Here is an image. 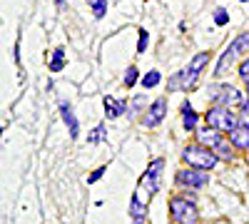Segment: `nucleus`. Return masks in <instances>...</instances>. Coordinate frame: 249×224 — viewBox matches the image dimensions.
<instances>
[{
	"label": "nucleus",
	"instance_id": "obj_1",
	"mask_svg": "<svg viewBox=\"0 0 249 224\" xmlns=\"http://www.w3.org/2000/svg\"><path fill=\"white\" fill-rule=\"evenodd\" d=\"M182 159H184L190 167H197V170H204V172H210L217 162H219L217 152H214L212 147L199 145V142H195V145H187V147L182 150Z\"/></svg>",
	"mask_w": 249,
	"mask_h": 224
},
{
	"label": "nucleus",
	"instance_id": "obj_2",
	"mask_svg": "<svg viewBox=\"0 0 249 224\" xmlns=\"http://www.w3.org/2000/svg\"><path fill=\"white\" fill-rule=\"evenodd\" d=\"M204 122H207V127H212L217 132H232L239 127V120L232 112V107H219V105H212L204 112Z\"/></svg>",
	"mask_w": 249,
	"mask_h": 224
},
{
	"label": "nucleus",
	"instance_id": "obj_3",
	"mask_svg": "<svg viewBox=\"0 0 249 224\" xmlns=\"http://www.w3.org/2000/svg\"><path fill=\"white\" fill-rule=\"evenodd\" d=\"M170 219L175 224H197L199 222V212L197 205L190 197H172L170 199Z\"/></svg>",
	"mask_w": 249,
	"mask_h": 224
},
{
	"label": "nucleus",
	"instance_id": "obj_4",
	"mask_svg": "<svg viewBox=\"0 0 249 224\" xmlns=\"http://www.w3.org/2000/svg\"><path fill=\"white\" fill-rule=\"evenodd\" d=\"M244 50H249V33H242L239 37H234V40H232V45L222 52L219 63H217V68H214V75H217V77H222L227 70L232 68V63L237 60V55H239V52H244Z\"/></svg>",
	"mask_w": 249,
	"mask_h": 224
},
{
	"label": "nucleus",
	"instance_id": "obj_5",
	"mask_svg": "<svg viewBox=\"0 0 249 224\" xmlns=\"http://www.w3.org/2000/svg\"><path fill=\"white\" fill-rule=\"evenodd\" d=\"M162 170H164V159H162V157L152 159L150 167H147V172H144L142 179H140V190L147 192L150 197H155V194L160 192V187H162Z\"/></svg>",
	"mask_w": 249,
	"mask_h": 224
},
{
	"label": "nucleus",
	"instance_id": "obj_6",
	"mask_svg": "<svg viewBox=\"0 0 249 224\" xmlns=\"http://www.w3.org/2000/svg\"><path fill=\"white\" fill-rule=\"evenodd\" d=\"M210 63V52H197L192 60H190V65H187L182 70V90L184 92H190L195 85H197V80H199V72L204 70V65Z\"/></svg>",
	"mask_w": 249,
	"mask_h": 224
},
{
	"label": "nucleus",
	"instance_id": "obj_7",
	"mask_svg": "<svg viewBox=\"0 0 249 224\" xmlns=\"http://www.w3.org/2000/svg\"><path fill=\"white\" fill-rule=\"evenodd\" d=\"M175 182L179 187H190V190H202L210 185V174L204 170H197V167H190V170H179L175 174Z\"/></svg>",
	"mask_w": 249,
	"mask_h": 224
},
{
	"label": "nucleus",
	"instance_id": "obj_8",
	"mask_svg": "<svg viewBox=\"0 0 249 224\" xmlns=\"http://www.w3.org/2000/svg\"><path fill=\"white\" fill-rule=\"evenodd\" d=\"M242 100H244V95L234 85H219L212 92V105H219V107H237V105H242Z\"/></svg>",
	"mask_w": 249,
	"mask_h": 224
},
{
	"label": "nucleus",
	"instance_id": "obj_9",
	"mask_svg": "<svg viewBox=\"0 0 249 224\" xmlns=\"http://www.w3.org/2000/svg\"><path fill=\"white\" fill-rule=\"evenodd\" d=\"M167 115V97H157L155 103L144 110V117H142V125L144 127H157L160 122Z\"/></svg>",
	"mask_w": 249,
	"mask_h": 224
},
{
	"label": "nucleus",
	"instance_id": "obj_10",
	"mask_svg": "<svg viewBox=\"0 0 249 224\" xmlns=\"http://www.w3.org/2000/svg\"><path fill=\"white\" fill-rule=\"evenodd\" d=\"M147 222V205L142 202V190L137 187V192L130 199V224H144Z\"/></svg>",
	"mask_w": 249,
	"mask_h": 224
},
{
	"label": "nucleus",
	"instance_id": "obj_11",
	"mask_svg": "<svg viewBox=\"0 0 249 224\" xmlns=\"http://www.w3.org/2000/svg\"><path fill=\"white\" fill-rule=\"evenodd\" d=\"M230 142H232V147L244 152L249 150V122H239V127L230 132Z\"/></svg>",
	"mask_w": 249,
	"mask_h": 224
},
{
	"label": "nucleus",
	"instance_id": "obj_12",
	"mask_svg": "<svg viewBox=\"0 0 249 224\" xmlns=\"http://www.w3.org/2000/svg\"><path fill=\"white\" fill-rule=\"evenodd\" d=\"M102 105H105V117L107 120H117L120 115L127 112V105H124V100H115V97H105L102 100Z\"/></svg>",
	"mask_w": 249,
	"mask_h": 224
},
{
	"label": "nucleus",
	"instance_id": "obj_13",
	"mask_svg": "<svg viewBox=\"0 0 249 224\" xmlns=\"http://www.w3.org/2000/svg\"><path fill=\"white\" fill-rule=\"evenodd\" d=\"M182 125H184L187 132H197V130H199V115L192 110L190 103L182 105Z\"/></svg>",
	"mask_w": 249,
	"mask_h": 224
},
{
	"label": "nucleus",
	"instance_id": "obj_14",
	"mask_svg": "<svg viewBox=\"0 0 249 224\" xmlns=\"http://www.w3.org/2000/svg\"><path fill=\"white\" fill-rule=\"evenodd\" d=\"M222 139H224V137H222L217 130H212V127L197 130V142H199V145H204V147H212V150H214Z\"/></svg>",
	"mask_w": 249,
	"mask_h": 224
},
{
	"label": "nucleus",
	"instance_id": "obj_15",
	"mask_svg": "<svg viewBox=\"0 0 249 224\" xmlns=\"http://www.w3.org/2000/svg\"><path fill=\"white\" fill-rule=\"evenodd\" d=\"M60 115H62V120H65V125H68V130H70V137L75 139V137L80 135V125H77V117H75L72 107H70L68 103H62V105H60Z\"/></svg>",
	"mask_w": 249,
	"mask_h": 224
},
{
	"label": "nucleus",
	"instance_id": "obj_16",
	"mask_svg": "<svg viewBox=\"0 0 249 224\" xmlns=\"http://www.w3.org/2000/svg\"><path fill=\"white\" fill-rule=\"evenodd\" d=\"M234 147H232V142H227V139H222L219 145L214 147V152H217V157L219 159H224V162H232L234 159V152H232Z\"/></svg>",
	"mask_w": 249,
	"mask_h": 224
},
{
	"label": "nucleus",
	"instance_id": "obj_17",
	"mask_svg": "<svg viewBox=\"0 0 249 224\" xmlns=\"http://www.w3.org/2000/svg\"><path fill=\"white\" fill-rule=\"evenodd\" d=\"M62 68H65V50L57 48L53 50V60H50V72H60Z\"/></svg>",
	"mask_w": 249,
	"mask_h": 224
},
{
	"label": "nucleus",
	"instance_id": "obj_18",
	"mask_svg": "<svg viewBox=\"0 0 249 224\" xmlns=\"http://www.w3.org/2000/svg\"><path fill=\"white\" fill-rule=\"evenodd\" d=\"M107 139V132H105V125H97L90 135H88V142L90 145H100V142H105Z\"/></svg>",
	"mask_w": 249,
	"mask_h": 224
},
{
	"label": "nucleus",
	"instance_id": "obj_19",
	"mask_svg": "<svg viewBox=\"0 0 249 224\" xmlns=\"http://www.w3.org/2000/svg\"><path fill=\"white\" fill-rule=\"evenodd\" d=\"M88 3H90V10H92V15L97 20L107 13V0H88Z\"/></svg>",
	"mask_w": 249,
	"mask_h": 224
},
{
	"label": "nucleus",
	"instance_id": "obj_20",
	"mask_svg": "<svg viewBox=\"0 0 249 224\" xmlns=\"http://www.w3.org/2000/svg\"><path fill=\"white\" fill-rule=\"evenodd\" d=\"M160 83H162V75H160V70H150L147 75L142 77V85L147 87V90H150V87H155V85H160Z\"/></svg>",
	"mask_w": 249,
	"mask_h": 224
},
{
	"label": "nucleus",
	"instance_id": "obj_21",
	"mask_svg": "<svg viewBox=\"0 0 249 224\" xmlns=\"http://www.w3.org/2000/svg\"><path fill=\"white\" fill-rule=\"evenodd\" d=\"M137 77H140L137 68H130L127 72H124V87H135V83H137Z\"/></svg>",
	"mask_w": 249,
	"mask_h": 224
},
{
	"label": "nucleus",
	"instance_id": "obj_22",
	"mask_svg": "<svg viewBox=\"0 0 249 224\" xmlns=\"http://www.w3.org/2000/svg\"><path fill=\"white\" fill-rule=\"evenodd\" d=\"M214 23L217 25H227V23H230V13H227L224 8H217L214 10Z\"/></svg>",
	"mask_w": 249,
	"mask_h": 224
},
{
	"label": "nucleus",
	"instance_id": "obj_23",
	"mask_svg": "<svg viewBox=\"0 0 249 224\" xmlns=\"http://www.w3.org/2000/svg\"><path fill=\"white\" fill-rule=\"evenodd\" d=\"M105 172H107L105 167H97V170H95V172L88 177V185H95V182H100L102 177H105Z\"/></svg>",
	"mask_w": 249,
	"mask_h": 224
},
{
	"label": "nucleus",
	"instance_id": "obj_24",
	"mask_svg": "<svg viewBox=\"0 0 249 224\" xmlns=\"http://www.w3.org/2000/svg\"><path fill=\"white\" fill-rule=\"evenodd\" d=\"M239 77H242L244 83L249 85V60H244V63L239 65Z\"/></svg>",
	"mask_w": 249,
	"mask_h": 224
},
{
	"label": "nucleus",
	"instance_id": "obj_25",
	"mask_svg": "<svg viewBox=\"0 0 249 224\" xmlns=\"http://www.w3.org/2000/svg\"><path fill=\"white\" fill-rule=\"evenodd\" d=\"M147 30H140V45H137V52H144V48H147Z\"/></svg>",
	"mask_w": 249,
	"mask_h": 224
},
{
	"label": "nucleus",
	"instance_id": "obj_26",
	"mask_svg": "<svg viewBox=\"0 0 249 224\" xmlns=\"http://www.w3.org/2000/svg\"><path fill=\"white\" fill-rule=\"evenodd\" d=\"M142 105H144V95H140V97L135 100V103H132V107H130V112H127V115H135V112H137V110H140Z\"/></svg>",
	"mask_w": 249,
	"mask_h": 224
},
{
	"label": "nucleus",
	"instance_id": "obj_27",
	"mask_svg": "<svg viewBox=\"0 0 249 224\" xmlns=\"http://www.w3.org/2000/svg\"><path fill=\"white\" fill-rule=\"evenodd\" d=\"M244 115H247V120H249V100H247V105H244Z\"/></svg>",
	"mask_w": 249,
	"mask_h": 224
},
{
	"label": "nucleus",
	"instance_id": "obj_28",
	"mask_svg": "<svg viewBox=\"0 0 249 224\" xmlns=\"http://www.w3.org/2000/svg\"><path fill=\"white\" fill-rule=\"evenodd\" d=\"M55 3H57V5H62V3H65V0H55Z\"/></svg>",
	"mask_w": 249,
	"mask_h": 224
},
{
	"label": "nucleus",
	"instance_id": "obj_29",
	"mask_svg": "<svg viewBox=\"0 0 249 224\" xmlns=\"http://www.w3.org/2000/svg\"><path fill=\"white\" fill-rule=\"evenodd\" d=\"M247 95H249V85H247Z\"/></svg>",
	"mask_w": 249,
	"mask_h": 224
},
{
	"label": "nucleus",
	"instance_id": "obj_30",
	"mask_svg": "<svg viewBox=\"0 0 249 224\" xmlns=\"http://www.w3.org/2000/svg\"><path fill=\"white\" fill-rule=\"evenodd\" d=\"M239 3H247V0H239Z\"/></svg>",
	"mask_w": 249,
	"mask_h": 224
}]
</instances>
